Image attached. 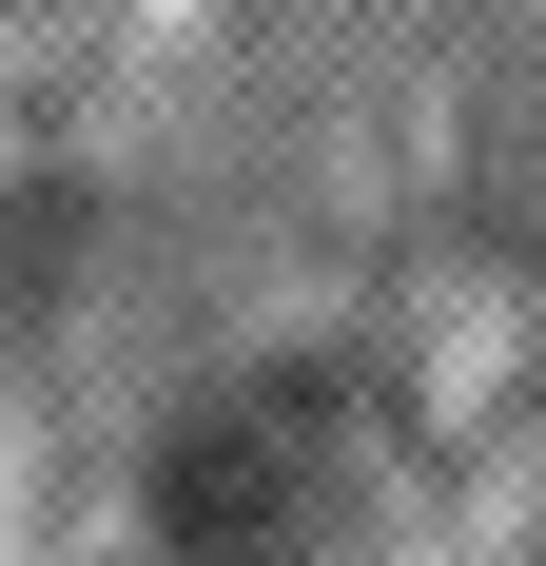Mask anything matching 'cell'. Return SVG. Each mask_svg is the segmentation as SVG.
Listing matches in <instances>:
<instances>
[]
</instances>
